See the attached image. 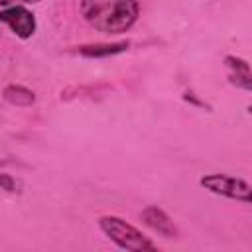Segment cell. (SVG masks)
Here are the masks:
<instances>
[{
    "label": "cell",
    "instance_id": "cell-9",
    "mask_svg": "<svg viewBox=\"0 0 252 252\" xmlns=\"http://www.w3.org/2000/svg\"><path fill=\"white\" fill-rule=\"evenodd\" d=\"M0 189L14 193V191H18V183H16V179H14L12 175H8V173H0Z\"/></svg>",
    "mask_w": 252,
    "mask_h": 252
},
{
    "label": "cell",
    "instance_id": "cell-8",
    "mask_svg": "<svg viewBox=\"0 0 252 252\" xmlns=\"http://www.w3.org/2000/svg\"><path fill=\"white\" fill-rule=\"evenodd\" d=\"M4 98H6L10 104L28 106V104H32V102L35 100V94H33L30 89L22 87V85H8V87L4 89Z\"/></svg>",
    "mask_w": 252,
    "mask_h": 252
},
{
    "label": "cell",
    "instance_id": "cell-7",
    "mask_svg": "<svg viewBox=\"0 0 252 252\" xmlns=\"http://www.w3.org/2000/svg\"><path fill=\"white\" fill-rule=\"evenodd\" d=\"M128 49V43H96V45H81L79 53L83 57H108Z\"/></svg>",
    "mask_w": 252,
    "mask_h": 252
},
{
    "label": "cell",
    "instance_id": "cell-5",
    "mask_svg": "<svg viewBox=\"0 0 252 252\" xmlns=\"http://www.w3.org/2000/svg\"><path fill=\"white\" fill-rule=\"evenodd\" d=\"M140 217H142V220H144L152 230H156L158 234H161V236H165V238H175V236H177V228H175L173 220H171L161 209H158V207H146Z\"/></svg>",
    "mask_w": 252,
    "mask_h": 252
},
{
    "label": "cell",
    "instance_id": "cell-6",
    "mask_svg": "<svg viewBox=\"0 0 252 252\" xmlns=\"http://www.w3.org/2000/svg\"><path fill=\"white\" fill-rule=\"evenodd\" d=\"M224 63L228 67V79L236 87H240L244 91H250L252 89V77H250L248 63L244 59H240V57H234V55H226L224 57Z\"/></svg>",
    "mask_w": 252,
    "mask_h": 252
},
{
    "label": "cell",
    "instance_id": "cell-4",
    "mask_svg": "<svg viewBox=\"0 0 252 252\" xmlns=\"http://www.w3.org/2000/svg\"><path fill=\"white\" fill-rule=\"evenodd\" d=\"M0 22H4L18 37L28 39L33 35L35 32V18L30 10H26L20 4L14 6H6L4 10H0Z\"/></svg>",
    "mask_w": 252,
    "mask_h": 252
},
{
    "label": "cell",
    "instance_id": "cell-10",
    "mask_svg": "<svg viewBox=\"0 0 252 252\" xmlns=\"http://www.w3.org/2000/svg\"><path fill=\"white\" fill-rule=\"evenodd\" d=\"M16 2H26V4H30V2H37V0H0V4H4V6H14Z\"/></svg>",
    "mask_w": 252,
    "mask_h": 252
},
{
    "label": "cell",
    "instance_id": "cell-2",
    "mask_svg": "<svg viewBox=\"0 0 252 252\" xmlns=\"http://www.w3.org/2000/svg\"><path fill=\"white\" fill-rule=\"evenodd\" d=\"M98 226L112 242H116L124 250H142V252L158 250V246L148 236H144L136 226L128 224L126 220H122L118 217H100Z\"/></svg>",
    "mask_w": 252,
    "mask_h": 252
},
{
    "label": "cell",
    "instance_id": "cell-3",
    "mask_svg": "<svg viewBox=\"0 0 252 252\" xmlns=\"http://www.w3.org/2000/svg\"><path fill=\"white\" fill-rule=\"evenodd\" d=\"M207 191L215 193V195H222L228 199H236L242 203H250L252 195H250V183L240 179V177H232V175H222V173H213V175H205L199 181Z\"/></svg>",
    "mask_w": 252,
    "mask_h": 252
},
{
    "label": "cell",
    "instance_id": "cell-1",
    "mask_svg": "<svg viewBox=\"0 0 252 252\" xmlns=\"http://www.w3.org/2000/svg\"><path fill=\"white\" fill-rule=\"evenodd\" d=\"M136 0H81V14L89 26L102 33H122L138 18Z\"/></svg>",
    "mask_w": 252,
    "mask_h": 252
}]
</instances>
